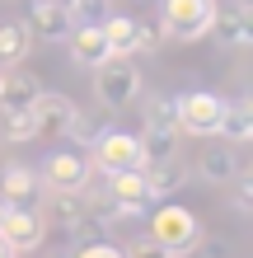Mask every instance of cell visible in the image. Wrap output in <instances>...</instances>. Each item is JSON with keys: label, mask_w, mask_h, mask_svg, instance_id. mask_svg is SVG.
Returning <instances> with one entry per match:
<instances>
[{"label": "cell", "mask_w": 253, "mask_h": 258, "mask_svg": "<svg viewBox=\"0 0 253 258\" xmlns=\"http://www.w3.org/2000/svg\"><path fill=\"white\" fill-rule=\"evenodd\" d=\"M42 94V85H38V75H28V71H10L5 80H0V113H28L33 108V99Z\"/></svg>", "instance_id": "cell-14"}, {"label": "cell", "mask_w": 253, "mask_h": 258, "mask_svg": "<svg viewBox=\"0 0 253 258\" xmlns=\"http://www.w3.org/2000/svg\"><path fill=\"white\" fill-rule=\"evenodd\" d=\"M216 136H225V141H248V136H253V108L244 99H234V103L225 99V117H220Z\"/></svg>", "instance_id": "cell-20"}, {"label": "cell", "mask_w": 253, "mask_h": 258, "mask_svg": "<svg viewBox=\"0 0 253 258\" xmlns=\"http://www.w3.org/2000/svg\"><path fill=\"white\" fill-rule=\"evenodd\" d=\"M159 28H164V38H178V42L206 38V28H211V0H164Z\"/></svg>", "instance_id": "cell-4"}, {"label": "cell", "mask_w": 253, "mask_h": 258, "mask_svg": "<svg viewBox=\"0 0 253 258\" xmlns=\"http://www.w3.org/2000/svg\"><path fill=\"white\" fill-rule=\"evenodd\" d=\"M75 258H127V249H117L113 239L103 235V239H94V244H80V249H75Z\"/></svg>", "instance_id": "cell-23"}, {"label": "cell", "mask_w": 253, "mask_h": 258, "mask_svg": "<svg viewBox=\"0 0 253 258\" xmlns=\"http://www.w3.org/2000/svg\"><path fill=\"white\" fill-rule=\"evenodd\" d=\"M89 164L80 150H56V155H47V164H42V183L47 188H70V192H85L89 183Z\"/></svg>", "instance_id": "cell-12"}, {"label": "cell", "mask_w": 253, "mask_h": 258, "mask_svg": "<svg viewBox=\"0 0 253 258\" xmlns=\"http://www.w3.org/2000/svg\"><path fill=\"white\" fill-rule=\"evenodd\" d=\"M141 178H145V188H150V197H169V192L183 188V160H178V155L145 160L141 164Z\"/></svg>", "instance_id": "cell-16"}, {"label": "cell", "mask_w": 253, "mask_h": 258, "mask_svg": "<svg viewBox=\"0 0 253 258\" xmlns=\"http://www.w3.org/2000/svg\"><path fill=\"white\" fill-rule=\"evenodd\" d=\"M99 28H103V38H108L113 56H136V28H141V19H131V14H103Z\"/></svg>", "instance_id": "cell-17"}, {"label": "cell", "mask_w": 253, "mask_h": 258, "mask_svg": "<svg viewBox=\"0 0 253 258\" xmlns=\"http://www.w3.org/2000/svg\"><path fill=\"white\" fill-rule=\"evenodd\" d=\"M28 113H33V136L47 141V136H66L70 117H75V103H70L66 94H47V89H42Z\"/></svg>", "instance_id": "cell-10"}, {"label": "cell", "mask_w": 253, "mask_h": 258, "mask_svg": "<svg viewBox=\"0 0 253 258\" xmlns=\"http://www.w3.org/2000/svg\"><path fill=\"white\" fill-rule=\"evenodd\" d=\"M136 94H141V75H136V66H127V56H103L94 66V99L108 113L136 103Z\"/></svg>", "instance_id": "cell-2"}, {"label": "cell", "mask_w": 253, "mask_h": 258, "mask_svg": "<svg viewBox=\"0 0 253 258\" xmlns=\"http://www.w3.org/2000/svg\"><path fill=\"white\" fill-rule=\"evenodd\" d=\"M178 146V117H174V99H150L145 103V132H141V150L145 160H164Z\"/></svg>", "instance_id": "cell-6"}, {"label": "cell", "mask_w": 253, "mask_h": 258, "mask_svg": "<svg viewBox=\"0 0 253 258\" xmlns=\"http://www.w3.org/2000/svg\"><path fill=\"white\" fill-rule=\"evenodd\" d=\"M150 239L155 244H164L174 258H188L192 249L202 244V221L192 216L188 207H178V202H164L150 216Z\"/></svg>", "instance_id": "cell-1"}, {"label": "cell", "mask_w": 253, "mask_h": 258, "mask_svg": "<svg viewBox=\"0 0 253 258\" xmlns=\"http://www.w3.org/2000/svg\"><path fill=\"white\" fill-rule=\"evenodd\" d=\"M230 183H234V207H239L244 216H248V211H253V178H244V169H239V174L230 178Z\"/></svg>", "instance_id": "cell-24"}, {"label": "cell", "mask_w": 253, "mask_h": 258, "mask_svg": "<svg viewBox=\"0 0 253 258\" xmlns=\"http://www.w3.org/2000/svg\"><path fill=\"white\" fill-rule=\"evenodd\" d=\"M42 235H47V221H42L38 207H5V216H0V239H5L14 253L38 249Z\"/></svg>", "instance_id": "cell-9"}, {"label": "cell", "mask_w": 253, "mask_h": 258, "mask_svg": "<svg viewBox=\"0 0 253 258\" xmlns=\"http://www.w3.org/2000/svg\"><path fill=\"white\" fill-rule=\"evenodd\" d=\"M66 42H70L75 66H99L103 56H113V52H108V38H103L99 24H75V28L66 33Z\"/></svg>", "instance_id": "cell-15"}, {"label": "cell", "mask_w": 253, "mask_h": 258, "mask_svg": "<svg viewBox=\"0 0 253 258\" xmlns=\"http://www.w3.org/2000/svg\"><path fill=\"white\" fill-rule=\"evenodd\" d=\"M66 136H75V141L94 146L99 136H103V122H99V117H89V113H80V108H75V117H70V127H66Z\"/></svg>", "instance_id": "cell-22"}, {"label": "cell", "mask_w": 253, "mask_h": 258, "mask_svg": "<svg viewBox=\"0 0 253 258\" xmlns=\"http://www.w3.org/2000/svg\"><path fill=\"white\" fill-rule=\"evenodd\" d=\"M61 235L70 239V244H94V239H103V216H94V211H80L70 225H61Z\"/></svg>", "instance_id": "cell-21"}, {"label": "cell", "mask_w": 253, "mask_h": 258, "mask_svg": "<svg viewBox=\"0 0 253 258\" xmlns=\"http://www.w3.org/2000/svg\"><path fill=\"white\" fill-rule=\"evenodd\" d=\"M197 174L206 183H230L234 174H239V155H234V146H206L197 155Z\"/></svg>", "instance_id": "cell-18"}, {"label": "cell", "mask_w": 253, "mask_h": 258, "mask_svg": "<svg viewBox=\"0 0 253 258\" xmlns=\"http://www.w3.org/2000/svg\"><path fill=\"white\" fill-rule=\"evenodd\" d=\"M155 197L145 188L141 169H127V174H108V221H131L150 207Z\"/></svg>", "instance_id": "cell-8"}, {"label": "cell", "mask_w": 253, "mask_h": 258, "mask_svg": "<svg viewBox=\"0 0 253 258\" xmlns=\"http://www.w3.org/2000/svg\"><path fill=\"white\" fill-rule=\"evenodd\" d=\"M24 24H28V33H33V38H42V42H66V33L75 28L61 0H28Z\"/></svg>", "instance_id": "cell-11"}, {"label": "cell", "mask_w": 253, "mask_h": 258, "mask_svg": "<svg viewBox=\"0 0 253 258\" xmlns=\"http://www.w3.org/2000/svg\"><path fill=\"white\" fill-rule=\"evenodd\" d=\"M220 47H248L253 42V5L244 0H211V28Z\"/></svg>", "instance_id": "cell-7"}, {"label": "cell", "mask_w": 253, "mask_h": 258, "mask_svg": "<svg viewBox=\"0 0 253 258\" xmlns=\"http://www.w3.org/2000/svg\"><path fill=\"white\" fill-rule=\"evenodd\" d=\"M174 117H178V132H188V136H216L220 117H225V99L206 94V89H192V94L174 99Z\"/></svg>", "instance_id": "cell-3"}, {"label": "cell", "mask_w": 253, "mask_h": 258, "mask_svg": "<svg viewBox=\"0 0 253 258\" xmlns=\"http://www.w3.org/2000/svg\"><path fill=\"white\" fill-rule=\"evenodd\" d=\"M127 258H174L164 244H155V239H141V244H131L127 249Z\"/></svg>", "instance_id": "cell-26"}, {"label": "cell", "mask_w": 253, "mask_h": 258, "mask_svg": "<svg viewBox=\"0 0 253 258\" xmlns=\"http://www.w3.org/2000/svg\"><path fill=\"white\" fill-rule=\"evenodd\" d=\"M0 258H14V249H10V244H5V239H0Z\"/></svg>", "instance_id": "cell-27"}, {"label": "cell", "mask_w": 253, "mask_h": 258, "mask_svg": "<svg viewBox=\"0 0 253 258\" xmlns=\"http://www.w3.org/2000/svg\"><path fill=\"white\" fill-rule=\"evenodd\" d=\"M0 197L10 207H38L42 202V174L28 169V164H5L0 174Z\"/></svg>", "instance_id": "cell-13"}, {"label": "cell", "mask_w": 253, "mask_h": 258, "mask_svg": "<svg viewBox=\"0 0 253 258\" xmlns=\"http://www.w3.org/2000/svg\"><path fill=\"white\" fill-rule=\"evenodd\" d=\"M159 42H164V28H155V24H141L136 28V52H155Z\"/></svg>", "instance_id": "cell-25"}, {"label": "cell", "mask_w": 253, "mask_h": 258, "mask_svg": "<svg viewBox=\"0 0 253 258\" xmlns=\"http://www.w3.org/2000/svg\"><path fill=\"white\" fill-rule=\"evenodd\" d=\"M28 42H33V33H28L24 19L0 24V66H19L24 56H28Z\"/></svg>", "instance_id": "cell-19"}, {"label": "cell", "mask_w": 253, "mask_h": 258, "mask_svg": "<svg viewBox=\"0 0 253 258\" xmlns=\"http://www.w3.org/2000/svg\"><path fill=\"white\" fill-rule=\"evenodd\" d=\"M52 258H61V253H52Z\"/></svg>", "instance_id": "cell-30"}, {"label": "cell", "mask_w": 253, "mask_h": 258, "mask_svg": "<svg viewBox=\"0 0 253 258\" xmlns=\"http://www.w3.org/2000/svg\"><path fill=\"white\" fill-rule=\"evenodd\" d=\"M61 5H70V0H61Z\"/></svg>", "instance_id": "cell-29"}, {"label": "cell", "mask_w": 253, "mask_h": 258, "mask_svg": "<svg viewBox=\"0 0 253 258\" xmlns=\"http://www.w3.org/2000/svg\"><path fill=\"white\" fill-rule=\"evenodd\" d=\"M5 207H10V202H5V197H0V216H5Z\"/></svg>", "instance_id": "cell-28"}, {"label": "cell", "mask_w": 253, "mask_h": 258, "mask_svg": "<svg viewBox=\"0 0 253 258\" xmlns=\"http://www.w3.org/2000/svg\"><path fill=\"white\" fill-rule=\"evenodd\" d=\"M89 150H94L89 164H99L103 174H127V169H141V164H145L141 136H131V132H103Z\"/></svg>", "instance_id": "cell-5"}]
</instances>
